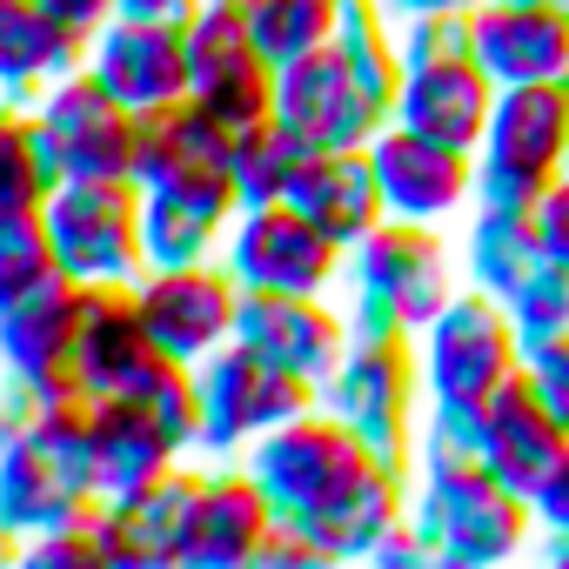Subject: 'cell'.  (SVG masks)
<instances>
[{
    "label": "cell",
    "mask_w": 569,
    "mask_h": 569,
    "mask_svg": "<svg viewBox=\"0 0 569 569\" xmlns=\"http://www.w3.org/2000/svg\"><path fill=\"white\" fill-rule=\"evenodd\" d=\"M134 302L148 322V342L168 362H208L214 349L234 342V316H241V281L228 274V261H188V268H141L134 274Z\"/></svg>",
    "instance_id": "4fadbf2b"
},
{
    "label": "cell",
    "mask_w": 569,
    "mask_h": 569,
    "mask_svg": "<svg viewBox=\"0 0 569 569\" xmlns=\"http://www.w3.org/2000/svg\"><path fill=\"white\" fill-rule=\"evenodd\" d=\"M201 476H208V462L188 456V462L161 469L154 482H141L128 496H101L94 502V536H101L108 569H181L188 542H194Z\"/></svg>",
    "instance_id": "8fae6325"
},
{
    "label": "cell",
    "mask_w": 569,
    "mask_h": 569,
    "mask_svg": "<svg viewBox=\"0 0 569 569\" xmlns=\"http://www.w3.org/2000/svg\"><path fill=\"white\" fill-rule=\"evenodd\" d=\"M274 121L302 148H369L389 128V101L329 41V48H316L302 61L274 68Z\"/></svg>",
    "instance_id": "30bf717a"
},
{
    "label": "cell",
    "mask_w": 569,
    "mask_h": 569,
    "mask_svg": "<svg viewBox=\"0 0 569 569\" xmlns=\"http://www.w3.org/2000/svg\"><path fill=\"white\" fill-rule=\"evenodd\" d=\"M522 382H529V396L556 416V429L569 436V329L522 349Z\"/></svg>",
    "instance_id": "d590c367"
},
{
    "label": "cell",
    "mask_w": 569,
    "mask_h": 569,
    "mask_svg": "<svg viewBox=\"0 0 569 569\" xmlns=\"http://www.w3.org/2000/svg\"><path fill=\"white\" fill-rule=\"evenodd\" d=\"M349 336H356L349 309L329 302V296H261V289H241L234 342H248L254 356H268L274 369H289V376H302L316 389L342 362Z\"/></svg>",
    "instance_id": "ac0fdd59"
},
{
    "label": "cell",
    "mask_w": 569,
    "mask_h": 569,
    "mask_svg": "<svg viewBox=\"0 0 569 569\" xmlns=\"http://www.w3.org/2000/svg\"><path fill=\"white\" fill-rule=\"evenodd\" d=\"M462 281L496 302H509L522 289V274L542 261V241H536V214L516 208V201H476L469 221H462Z\"/></svg>",
    "instance_id": "f1b7e54d"
},
{
    "label": "cell",
    "mask_w": 569,
    "mask_h": 569,
    "mask_svg": "<svg viewBox=\"0 0 569 569\" xmlns=\"http://www.w3.org/2000/svg\"><path fill=\"white\" fill-rule=\"evenodd\" d=\"M469 54L496 88L569 81V0H476Z\"/></svg>",
    "instance_id": "e0dca14e"
},
{
    "label": "cell",
    "mask_w": 569,
    "mask_h": 569,
    "mask_svg": "<svg viewBox=\"0 0 569 569\" xmlns=\"http://www.w3.org/2000/svg\"><path fill=\"white\" fill-rule=\"evenodd\" d=\"M228 148H234V134L188 94V101H174L161 114H141L134 181L148 194H234Z\"/></svg>",
    "instance_id": "ffe728a7"
},
{
    "label": "cell",
    "mask_w": 569,
    "mask_h": 569,
    "mask_svg": "<svg viewBox=\"0 0 569 569\" xmlns=\"http://www.w3.org/2000/svg\"><path fill=\"white\" fill-rule=\"evenodd\" d=\"M281 201H289L296 214H309L342 248H356L369 228L389 221L382 188H376V168H369V148H309Z\"/></svg>",
    "instance_id": "d4e9b609"
},
{
    "label": "cell",
    "mask_w": 569,
    "mask_h": 569,
    "mask_svg": "<svg viewBox=\"0 0 569 569\" xmlns=\"http://www.w3.org/2000/svg\"><path fill=\"white\" fill-rule=\"evenodd\" d=\"M81 61H88V41L61 28L41 0H0V101L34 108Z\"/></svg>",
    "instance_id": "4316f807"
},
{
    "label": "cell",
    "mask_w": 569,
    "mask_h": 569,
    "mask_svg": "<svg viewBox=\"0 0 569 569\" xmlns=\"http://www.w3.org/2000/svg\"><path fill=\"white\" fill-rule=\"evenodd\" d=\"M268 529H274V502L254 482V469L248 462H208L201 509H194V542H188L181 569H254Z\"/></svg>",
    "instance_id": "603a6c76"
},
{
    "label": "cell",
    "mask_w": 569,
    "mask_h": 569,
    "mask_svg": "<svg viewBox=\"0 0 569 569\" xmlns=\"http://www.w3.org/2000/svg\"><path fill=\"white\" fill-rule=\"evenodd\" d=\"M409 516V469H396V462H362L322 509H309V516H296V529L316 542V556L322 562H369L376 549H382V536L396 529ZM289 522V516H281Z\"/></svg>",
    "instance_id": "7402d4cb"
},
{
    "label": "cell",
    "mask_w": 569,
    "mask_h": 569,
    "mask_svg": "<svg viewBox=\"0 0 569 569\" xmlns=\"http://www.w3.org/2000/svg\"><path fill=\"white\" fill-rule=\"evenodd\" d=\"M54 188H61V161H54L34 108L0 101V221L8 214H41Z\"/></svg>",
    "instance_id": "4dcf8cb0"
},
{
    "label": "cell",
    "mask_w": 569,
    "mask_h": 569,
    "mask_svg": "<svg viewBox=\"0 0 569 569\" xmlns=\"http://www.w3.org/2000/svg\"><path fill=\"white\" fill-rule=\"evenodd\" d=\"M41 8H48L61 28H74L81 41H94V34H101L114 14H121V0H41Z\"/></svg>",
    "instance_id": "60d3db41"
},
{
    "label": "cell",
    "mask_w": 569,
    "mask_h": 569,
    "mask_svg": "<svg viewBox=\"0 0 569 569\" xmlns=\"http://www.w3.org/2000/svg\"><path fill=\"white\" fill-rule=\"evenodd\" d=\"M54 274H68V268H61L41 214H8L0 221V309L28 302L34 289H48Z\"/></svg>",
    "instance_id": "836d02e7"
},
{
    "label": "cell",
    "mask_w": 569,
    "mask_h": 569,
    "mask_svg": "<svg viewBox=\"0 0 569 569\" xmlns=\"http://www.w3.org/2000/svg\"><path fill=\"white\" fill-rule=\"evenodd\" d=\"M194 389H201V462H241L268 429L316 409V382L274 369L248 342H228L208 362H194Z\"/></svg>",
    "instance_id": "8992f818"
},
{
    "label": "cell",
    "mask_w": 569,
    "mask_h": 569,
    "mask_svg": "<svg viewBox=\"0 0 569 569\" xmlns=\"http://www.w3.org/2000/svg\"><path fill=\"white\" fill-rule=\"evenodd\" d=\"M234 208H241L234 194H148L141 188V261L148 268L214 261Z\"/></svg>",
    "instance_id": "f546056e"
},
{
    "label": "cell",
    "mask_w": 569,
    "mask_h": 569,
    "mask_svg": "<svg viewBox=\"0 0 569 569\" xmlns=\"http://www.w3.org/2000/svg\"><path fill=\"white\" fill-rule=\"evenodd\" d=\"M416 362H422V402L482 409L496 389L522 376V329L496 296L462 281V296L416 336Z\"/></svg>",
    "instance_id": "277c9868"
},
{
    "label": "cell",
    "mask_w": 569,
    "mask_h": 569,
    "mask_svg": "<svg viewBox=\"0 0 569 569\" xmlns=\"http://www.w3.org/2000/svg\"><path fill=\"white\" fill-rule=\"evenodd\" d=\"M409 522L422 529L429 556L442 569H489L516 562L536 536L529 496L502 489L482 462H449V469H409Z\"/></svg>",
    "instance_id": "7a4b0ae2"
},
{
    "label": "cell",
    "mask_w": 569,
    "mask_h": 569,
    "mask_svg": "<svg viewBox=\"0 0 569 569\" xmlns=\"http://www.w3.org/2000/svg\"><path fill=\"white\" fill-rule=\"evenodd\" d=\"M21 562H34V569H54V562L108 569L101 536H94V509H88V516H74V522H61V529H48V536H28V556H21Z\"/></svg>",
    "instance_id": "8d00e7d4"
},
{
    "label": "cell",
    "mask_w": 569,
    "mask_h": 569,
    "mask_svg": "<svg viewBox=\"0 0 569 569\" xmlns=\"http://www.w3.org/2000/svg\"><path fill=\"white\" fill-rule=\"evenodd\" d=\"M201 8H208V0H121V14H134V21H168V28H188Z\"/></svg>",
    "instance_id": "b9f144b4"
},
{
    "label": "cell",
    "mask_w": 569,
    "mask_h": 569,
    "mask_svg": "<svg viewBox=\"0 0 569 569\" xmlns=\"http://www.w3.org/2000/svg\"><path fill=\"white\" fill-rule=\"evenodd\" d=\"M81 309H88V281H74V274H54L48 289H34L28 302L0 309V376L28 382L41 402L88 396L81 389V362H74Z\"/></svg>",
    "instance_id": "5bb4252c"
},
{
    "label": "cell",
    "mask_w": 569,
    "mask_h": 569,
    "mask_svg": "<svg viewBox=\"0 0 569 569\" xmlns=\"http://www.w3.org/2000/svg\"><path fill=\"white\" fill-rule=\"evenodd\" d=\"M302 141L281 128L274 114L268 121H254V128H241L234 134V148H228V181H234V201L241 208H261V201H281L289 194V181H296V168H302Z\"/></svg>",
    "instance_id": "1f68e13d"
},
{
    "label": "cell",
    "mask_w": 569,
    "mask_h": 569,
    "mask_svg": "<svg viewBox=\"0 0 569 569\" xmlns=\"http://www.w3.org/2000/svg\"><path fill=\"white\" fill-rule=\"evenodd\" d=\"M41 221L74 281H134L148 268L141 261V181L128 174H61Z\"/></svg>",
    "instance_id": "52a82bcc"
},
{
    "label": "cell",
    "mask_w": 569,
    "mask_h": 569,
    "mask_svg": "<svg viewBox=\"0 0 569 569\" xmlns=\"http://www.w3.org/2000/svg\"><path fill=\"white\" fill-rule=\"evenodd\" d=\"M21 556H28V542H21L8 522H0V562H21Z\"/></svg>",
    "instance_id": "ee69618b"
},
{
    "label": "cell",
    "mask_w": 569,
    "mask_h": 569,
    "mask_svg": "<svg viewBox=\"0 0 569 569\" xmlns=\"http://www.w3.org/2000/svg\"><path fill=\"white\" fill-rule=\"evenodd\" d=\"M174 462H188L181 442L134 396H94V489L101 496H128Z\"/></svg>",
    "instance_id": "83f0119b"
},
{
    "label": "cell",
    "mask_w": 569,
    "mask_h": 569,
    "mask_svg": "<svg viewBox=\"0 0 569 569\" xmlns=\"http://www.w3.org/2000/svg\"><path fill=\"white\" fill-rule=\"evenodd\" d=\"M88 74L134 114H161V108L188 101V28L114 14L88 41Z\"/></svg>",
    "instance_id": "d6986e66"
},
{
    "label": "cell",
    "mask_w": 569,
    "mask_h": 569,
    "mask_svg": "<svg viewBox=\"0 0 569 569\" xmlns=\"http://www.w3.org/2000/svg\"><path fill=\"white\" fill-rule=\"evenodd\" d=\"M342 8L349 0H241V14H248V34L261 41V54L281 68V61H302L316 48L336 41L342 28Z\"/></svg>",
    "instance_id": "d6a6232c"
},
{
    "label": "cell",
    "mask_w": 569,
    "mask_h": 569,
    "mask_svg": "<svg viewBox=\"0 0 569 569\" xmlns=\"http://www.w3.org/2000/svg\"><path fill=\"white\" fill-rule=\"evenodd\" d=\"M188 94L228 134L274 114V61L248 34L241 0H208V8L188 21Z\"/></svg>",
    "instance_id": "7c38bea8"
},
{
    "label": "cell",
    "mask_w": 569,
    "mask_h": 569,
    "mask_svg": "<svg viewBox=\"0 0 569 569\" xmlns=\"http://www.w3.org/2000/svg\"><path fill=\"white\" fill-rule=\"evenodd\" d=\"M221 261L241 289H261V296H336L349 248L329 241L289 201H261V208H234L221 234Z\"/></svg>",
    "instance_id": "ba28073f"
},
{
    "label": "cell",
    "mask_w": 569,
    "mask_h": 569,
    "mask_svg": "<svg viewBox=\"0 0 569 569\" xmlns=\"http://www.w3.org/2000/svg\"><path fill=\"white\" fill-rule=\"evenodd\" d=\"M562 429H556V416L529 396V382L516 376L509 389H496L482 409H476V462L502 482V489H516V496H536V482L556 469V456H562Z\"/></svg>",
    "instance_id": "cb8c5ba5"
},
{
    "label": "cell",
    "mask_w": 569,
    "mask_h": 569,
    "mask_svg": "<svg viewBox=\"0 0 569 569\" xmlns=\"http://www.w3.org/2000/svg\"><path fill=\"white\" fill-rule=\"evenodd\" d=\"M476 0H382L389 21H416V14H469Z\"/></svg>",
    "instance_id": "7bdbcfd3"
},
{
    "label": "cell",
    "mask_w": 569,
    "mask_h": 569,
    "mask_svg": "<svg viewBox=\"0 0 569 569\" xmlns=\"http://www.w3.org/2000/svg\"><path fill=\"white\" fill-rule=\"evenodd\" d=\"M569 174V81L496 88L489 128L476 141V201L536 208L542 188Z\"/></svg>",
    "instance_id": "5b68a950"
},
{
    "label": "cell",
    "mask_w": 569,
    "mask_h": 569,
    "mask_svg": "<svg viewBox=\"0 0 569 569\" xmlns=\"http://www.w3.org/2000/svg\"><path fill=\"white\" fill-rule=\"evenodd\" d=\"M369 168H376L382 208L396 221L449 228L456 214L476 208V154L469 148H449V141H429V134H416L402 121H389L369 141Z\"/></svg>",
    "instance_id": "2e32d148"
},
{
    "label": "cell",
    "mask_w": 569,
    "mask_h": 569,
    "mask_svg": "<svg viewBox=\"0 0 569 569\" xmlns=\"http://www.w3.org/2000/svg\"><path fill=\"white\" fill-rule=\"evenodd\" d=\"M529 516H536V536H556V542H569V442H562L556 469L536 482V496H529Z\"/></svg>",
    "instance_id": "74e56055"
},
{
    "label": "cell",
    "mask_w": 569,
    "mask_h": 569,
    "mask_svg": "<svg viewBox=\"0 0 569 569\" xmlns=\"http://www.w3.org/2000/svg\"><path fill=\"white\" fill-rule=\"evenodd\" d=\"M502 309L516 316V329H522V349H529V342H549V336H562V329H569V268L542 254V261L522 274V289H516Z\"/></svg>",
    "instance_id": "e575fe53"
},
{
    "label": "cell",
    "mask_w": 569,
    "mask_h": 569,
    "mask_svg": "<svg viewBox=\"0 0 569 569\" xmlns=\"http://www.w3.org/2000/svg\"><path fill=\"white\" fill-rule=\"evenodd\" d=\"M161 349L148 342L141 302H134V281H88V309H81V389L88 396H121Z\"/></svg>",
    "instance_id": "484cf974"
},
{
    "label": "cell",
    "mask_w": 569,
    "mask_h": 569,
    "mask_svg": "<svg viewBox=\"0 0 569 569\" xmlns=\"http://www.w3.org/2000/svg\"><path fill=\"white\" fill-rule=\"evenodd\" d=\"M248 469H254V482L268 489V502H274V516H309V509H322L362 462H376L369 449H362V436L342 422V416H329L322 402L316 409H302V416H289L281 429H268L248 456H241Z\"/></svg>",
    "instance_id": "9c48e42d"
},
{
    "label": "cell",
    "mask_w": 569,
    "mask_h": 569,
    "mask_svg": "<svg viewBox=\"0 0 569 569\" xmlns=\"http://www.w3.org/2000/svg\"><path fill=\"white\" fill-rule=\"evenodd\" d=\"M34 121L61 161V174H128L134 181V154H141V114L128 101H114L88 61L54 81L41 101H34Z\"/></svg>",
    "instance_id": "9a60e30c"
},
{
    "label": "cell",
    "mask_w": 569,
    "mask_h": 569,
    "mask_svg": "<svg viewBox=\"0 0 569 569\" xmlns=\"http://www.w3.org/2000/svg\"><path fill=\"white\" fill-rule=\"evenodd\" d=\"M34 416H41V396L28 382H14V376H0V449L21 442L34 429Z\"/></svg>",
    "instance_id": "ab89813d"
},
{
    "label": "cell",
    "mask_w": 569,
    "mask_h": 569,
    "mask_svg": "<svg viewBox=\"0 0 569 569\" xmlns=\"http://www.w3.org/2000/svg\"><path fill=\"white\" fill-rule=\"evenodd\" d=\"M462 296V254L429 221H382L342 261V309L356 336H402L416 342L449 302Z\"/></svg>",
    "instance_id": "6da1fadb"
},
{
    "label": "cell",
    "mask_w": 569,
    "mask_h": 569,
    "mask_svg": "<svg viewBox=\"0 0 569 569\" xmlns=\"http://www.w3.org/2000/svg\"><path fill=\"white\" fill-rule=\"evenodd\" d=\"M489 108H496V81L476 68V54H429V61H402V88H396L389 121L476 154Z\"/></svg>",
    "instance_id": "44dd1931"
},
{
    "label": "cell",
    "mask_w": 569,
    "mask_h": 569,
    "mask_svg": "<svg viewBox=\"0 0 569 569\" xmlns=\"http://www.w3.org/2000/svg\"><path fill=\"white\" fill-rule=\"evenodd\" d=\"M316 402L342 416L369 456L416 469V422H422V362L402 336H349L342 362L322 376Z\"/></svg>",
    "instance_id": "3957f363"
},
{
    "label": "cell",
    "mask_w": 569,
    "mask_h": 569,
    "mask_svg": "<svg viewBox=\"0 0 569 569\" xmlns=\"http://www.w3.org/2000/svg\"><path fill=\"white\" fill-rule=\"evenodd\" d=\"M529 214H536V241H542V254L569 268V174H562L556 188H542Z\"/></svg>",
    "instance_id": "f35d334b"
}]
</instances>
